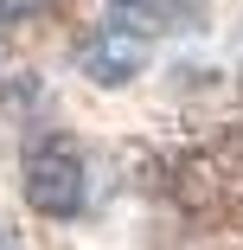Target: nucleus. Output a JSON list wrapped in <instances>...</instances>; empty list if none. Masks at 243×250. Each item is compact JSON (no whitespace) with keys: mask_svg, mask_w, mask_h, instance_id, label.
<instances>
[{"mask_svg":"<svg viewBox=\"0 0 243 250\" xmlns=\"http://www.w3.org/2000/svg\"><path fill=\"white\" fill-rule=\"evenodd\" d=\"M19 192H26V206L38 218H58V225L83 218V206H90V167L77 154V141L58 135V128H38L26 141V154H19Z\"/></svg>","mask_w":243,"mask_h":250,"instance_id":"1","label":"nucleus"},{"mask_svg":"<svg viewBox=\"0 0 243 250\" xmlns=\"http://www.w3.org/2000/svg\"><path fill=\"white\" fill-rule=\"evenodd\" d=\"M77 71H83L96 90L134 83L141 71H148V32H134V26H122V20L83 32V39H77Z\"/></svg>","mask_w":243,"mask_h":250,"instance_id":"2","label":"nucleus"},{"mask_svg":"<svg viewBox=\"0 0 243 250\" xmlns=\"http://www.w3.org/2000/svg\"><path fill=\"white\" fill-rule=\"evenodd\" d=\"M109 7H115V20L122 26H154V20H167V13H179V7H192V0H109Z\"/></svg>","mask_w":243,"mask_h":250,"instance_id":"3","label":"nucleus"},{"mask_svg":"<svg viewBox=\"0 0 243 250\" xmlns=\"http://www.w3.org/2000/svg\"><path fill=\"white\" fill-rule=\"evenodd\" d=\"M0 250H19V237H13V231H7V225H0Z\"/></svg>","mask_w":243,"mask_h":250,"instance_id":"4","label":"nucleus"}]
</instances>
